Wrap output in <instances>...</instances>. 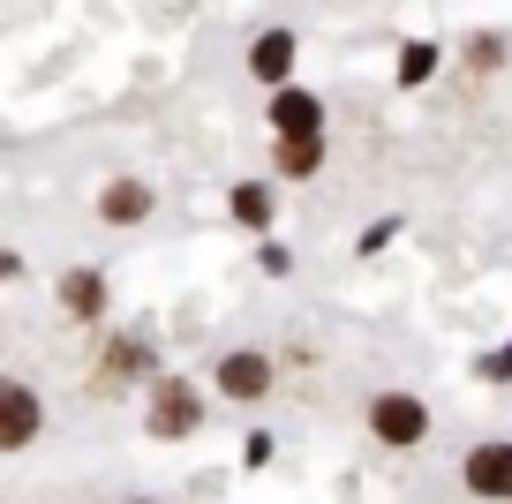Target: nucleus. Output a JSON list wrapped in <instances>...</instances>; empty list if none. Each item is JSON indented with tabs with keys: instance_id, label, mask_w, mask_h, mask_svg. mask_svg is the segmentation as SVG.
Wrapping results in <instances>:
<instances>
[{
	"instance_id": "4",
	"label": "nucleus",
	"mask_w": 512,
	"mask_h": 504,
	"mask_svg": "<svg viewBox=\"0 0 512 504\" xmlns=\"http://www.w3.org/2000/svg\"><path fill=\"white\" fill-rule=\"evenodd\" d=\"M219 392L226 399H264L272 392V362H264V354H226L219 362Z\"/></svg>"
},
{
	"instance_id": "3",
	"label": "nucleus",
	"mask_w": 512,
	"mask_h": 504,
	"mask_svg": "<svg viewBox=\"0 0 512 504\" xmlns=\"http://www.w3.org/2000/svg\"><path fill=\"white\" fill-rule=\"evenodd\" d=\"M467 489H475V497H512V444L467 452Z\"/></svg>"
},
{
	"instance_id": "6",
	"label": "nucleus",
	"mask_w": 512,
	"mask_h": 504,
	"mask_svg": "<svg viewBox=\"0 0 512 504\" xmlns=\"http://www.w3.org/2000/svg\"><path fill=\"white\" fill-rule=\"evenodd\" d=\"M144 211H151V189H144V181H113V189L98 196V219H106V226H136Z\"/></svg>"
},
{
	"instance_id": "10",
	"label": "nucleus",
	"mask_w": 512,
	"mask_h": 504,
	"mask_svg": "<svg viewBox=\"0 0 512 504\" xmlns=\"http://www.w3.org/2000/svg\"><path fill=\"white\" fill-rule=\"evenodd\" d=\"M61 294H68V309H76V316H98V309H106V286H98V271H76Z\"/></svg>"
},
{
	"instance_id": "12",
	"label": "nucleus",
	"mask_w": 512,
	"mask_h": 504,
	"mask_svg": "<svg viewBox=\"0 0 512 504\" xmlns=\"http://www.w3.org/2000/svg\"><path fill=\"white\" fill-rule=\"evenodd\" d=\"M430 68H437L430 46H407V53H400V83H430Z\"/></svg>"
},
{
	"instance_id": "8",
	"label": "nucleus",
	"mask_w": 512,
	"mask_h": 504,
	"mask_svg": "<svg viewBox=\"0 0 512 504\" xmlns=\"http://www.w3.org/2000/svg\"><path fill=\"white\" fill-rule=\"evenodd\" d=\"M249 68H256V76H264V83H279V76H287V68H294V38H287V31H272V38H256Z\"/></svg>"
},
{
	"instance_id": "9",
	"label": "nucleus",
	"mask_w": 512,
	"mask_h": 504,
	"mask_svg": "<svg viewBox=\"0 0 512 504\" xmlns=\"http://www.w3.org/2000/svg\"><path fill=\"white\" fill-rule=\"evenodd\" d=\"M317 166H324L317 136H287V143H279V174H317Z\"/></svg>"
},
{
	"instance_id": "7",
	"label": "nucleus",
	"mask_w": 512,
	"mask_h": 504,
	"mask_svg": "<svg viewBox=\"0 0 512 504\" xmlns=\"http://www.w3.org/2000/svg\"><path fill=\"white\" fill-rule=\"evenodd\" d=\"M272 121L287 128V136H317L324 113H317V98H309V91H279V98H272Z\"/></svg>"
},
{
	"instance_id": "11",
	"label": "nucleus",
	"mask_w": 512,
	"mask_h": 504,
	"mask_svg": "<svg viewBox=\"0 0 512 504\" xmlns=\"http://www.w3.org/2000/svg\"><path fill=\"white\" fill-rule=\"evenodd\" d=\"M234 219L241 226H272V196L264 189H234Z\"/></svg>"
},
{
	"instance_id": "13",
	"label": "nucleus",
	"mask_w": 512,
	"mask_h": 504,
	"mask_svg": "<svg viewBox=\"0 0 512 504\" xmlns=\"http://www.w3.org/2000/svg\"><path fill=\"white\" fill-rule=\"evenodd\" d=\"M497 53H505L497 38H475V46H467V61H475V68H497Z\"/></svg>"
},
{
	"instance_id": "5",
	"label": "nucleus",
	"mask_w": 512,
	"mask_h": 504,
	"mask_svg": "<svg viewBox=\"0 0 512 504\" xmlns=\"http://www.w3.org/2000/svg\"><path fill=\"white\" fill-rule=\"evenodd\" d=\"M151 429H159V437L196 429V392H189V384H159V399H151Z\"/></svg>"
},
{
	"instance_id": "1",
	"label": "nucleus",
	"mask_w": 512,
	"mask_h": 504,
	"mask_svg": "<svg viewBox=\"0 0 512 504\" xmlns=\"http://www.w3.org/2000/svg\"><path fill=\"white\" fill-rule=\"evenodd\" d=\"M369 422H377V437H384V444H422L430 414H422V399H407V392H384L377 407H369Z\"/></svg>"
},
{
	"instance_id": "2",
	"label": "nucleus",
	"mask_w": 512,
	"mask_h": 504,
	"mask_svg": "<svg viewBox=\"0 0 512 504\" xmlns=\"http://www.w3.org/2000/svg\"><path fill=\"white\" fill-rule=\"evenodd\" d=\"M31 437H38V399H31V384H0V444H8V452H23Z\"/></svg>"
}]
</instances>
